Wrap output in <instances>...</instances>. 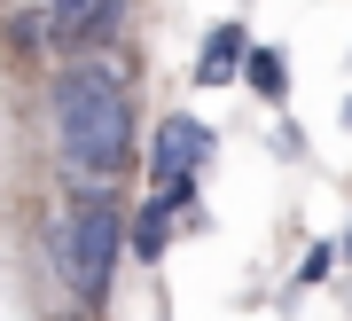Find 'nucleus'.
I'll return each mask as SVG.
<instances>
[{"label":"nucleus","mask_w":352,"mask_h":321,"mask_svg":"<svg viewBox=\"0 0 352 321\" xmlns=\"http://www.w3.org/2000/svg\"><path fill=\"white\" fill-rule=\"evenodd\" d=\"M118 251H126V204L110 188H87V196H71L55 211V274L87 306H102V290L118 274Z\"/></svg>","instance_id":"obj_2"},{"label":"nucleus","mask_w":352,"mask_h":321,"mask_svg":"<svg viewBox=\"0 0 352 321\" xmlns=\"http://www.w3.org/2000/svg\"><path fill=\"white\" fill-rule=\"evenodd\" d=\"M243 87H251L258 102H289V55L282 48H251L243 55Z\"/></svg>","instance_id":"obj_6"},{"label":"nucleus","mask_w":352,"mask_h":321,"mask_svg":"<svg viewBox=\"0 0 352 321\" xmlns=\"http://www.w3.org/2000/svg\"><path fill=\"white\" fill-rule=\"evenodd\" d=\"M344 306H352V290H344Z\"/></svg>","instance_id":"obj_10"},{"label":"nucleus","mask_w":352,"mask_h":321,"mask_svg":"<svg viewBox=\"0 0 352 321\" xmlns=\"http://www.w3.org/2000/svg\"><path fill=\"white\" fill-rule=\"evenodd\" d=\"M118 24H126V0H47V39L71 63L94 55L102 39H118Z\"/></svg>","instance_id":"obj_4"},{"label":"nucleus","mask_w":352,"mask_h":321,"mask_svg":"<svg viewBox=\"0 0 352 321\" xmlns=\"http://www.w3.org/2000/svg\"><path fill=\"white\" fill-rule=\"evenodd\" d=\"M39 39H47V8H24V16H16V24H8V48H39Z\"/></svg>","instance_id":"obj_7"},{"label":"nucleus","mask_w":352,"mask_h":321,"mask_svg":"<svg viewBox=\"0 0 352 321\" xmlns=\"http://www.w3.org/2000/svg\"><path fill=\"white\" fill-rule=\"evenodd\" d=\"M344 259H352V235H344Z\"/></svg>","instance_id":"obj_9"},{"label":"nucleus","mask_w":352,"mask_h":321,"mask_svg":"<svg viewBox=\"0 0 352 321\" xmlns=\"http://www.w3.org/2000/svg\"><path fill=\"white\" fill-rule=\"evenodd\" d=\"M329 267H337V243H314L305 267H298V282H329Z\"/></svg>","instance_id":"obj_8"},{"label":"nucleus","mask_w":352,"mask_h":321,"mask_svg":"<svg viewBox=\"0 0 352 321\" xmlns=\"http://www.w3.org/2000/svg\"><path fill=\"white\" fill-rule=\"evenodd\" d=\"M243 55H251V39H243L235 16L212 24V39H204V55H196V87H227V79H243Z\"/></svg>","instance_id":"obj_5"},{"label":"nucleus","mask_w":352,"mask_h":321,"mask_svg":"<svg viewBox=\"0 0 352 321\" xmlns=\"http://www.w3.org/2000/svg\"><path fill=\"white\" fill-rule=\"evenodd\" d=\"M55 141H63V165L78 180L110 188L118 173H133L141 134H133V94L110 63L78 55L55 71Z\"/></svg>","instance_id":"obj_1"},{"label":"nucleus","mask_w":352,"mask_h":321,"mask_svg":"<svg viewBox=\"0 0 352 321\" xmlns=\"http://www.w3.org/2000/svg\"><path fill=\"white\" fill-rule=\"evenodd\" d=\"M204 157H212V125L188 118V110H173V118L149 134V180H157V188L196 180V173H204Z\"/></svg>","instance_id":"obj_3"}]
</instances>
